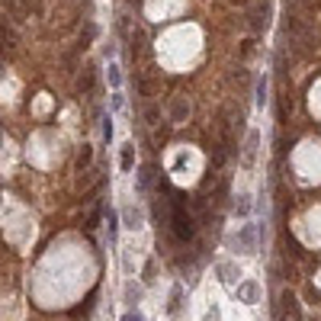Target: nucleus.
<instances>
[{
    "mask_svg": "<svg viewBox=\"0 0 321 321\" xmlns=\"http://www.w3.org/2000/svg\"><path fill=\"white\" fill-rule=\"evenodd\" d=\"M13 45H16V36H13V29H10V26L3 23V20H0V48H3V52H10Z\"/></svg>",
    "mask_w": 321,
    "mask_h": 321,
    "instance_id": "obj_1",
    "label": "nucleus"
},
{
    "mask_svg": "<svg viewBox=\"0 0 321 321\" xmlns=\"http://www.w3.org/2000/svg\"><path fill=\"white\" fill-rule=\"evenodd\" d=\"M270 23V7L263 3V7H257V13H254V20H251V26L254 29H263V26Z\"/></svg>",
    "mask_w": 321,
    "mask_h": 321,
    "instance_id": "obj_2",
    "label": "nucleus"
},
{
    "mask_svg": "<svg viewBox=\"0 0 321 321\" xmlns=\"http://www.w3.org/2000/svg\"><path fill=\"white\" fill-rule=\"evenodd\" d=\"M145 119H148L151 125L160 122V106H158V103H148V106H145Z\"/></svg>",
    "mask_w": 321,
    "mask_h": 321,
    "instance_id": "obj_3",
    "label": "nucleus"
},
{
    "mask_svg": "<svg viewBox=\"0 0 321 321\" xmlns=\"http://www.w3.org/2000/svg\"><path fill=\"white\" fill-rule=\"evenodd\" d=\"M132 164H135V148L125 145L122 148V170H132Z\"/></svg>",
    "mask_w": 321,
    "mask_h": 321,
    "instance_id": "obj_4",
    "label": "nucleus"
},
{
    "mask_svg": "<svg viewBox=\"0 0 321 321\" xmlns=\"http://www.w3.org/2000/svg\"><path fill=\"white\" fill-rule=\"evenodd\" d=\"M125 222H129V228H141V212L138 209H125Z\"/></svg>",
    "mask_w": 321,
    "mask_h": 321,
    "instance_id": "obj_5",
    "label": "nucleus"
},
{
    "mask_svg": "<svg viewBox=\"0 0 321 321\" xmlns=\"http://www.w3.org/2000/svg\"><path fill=\"white\" fill-rule=\"evenodd\" d=\"M254 148H257V135H251V141H247V151H244V164H247V167L254 164Z\"/></svg>",
    "mask_w": 321,
    "mask_h": 321,
    "instance_id": "obj_6",
    "label": "nucleus"
},
{
    "mask_svg": "<svg viewBox=\"0 0 321 321\" xmlns=\"http://www.w3.org/2000/svg\"><path fill=\"white\" fill-rule=\"evenodd\" d=\"M241 296H244L247 302H254V299H257V286H254V283H247L244 289H241Z\"/></svg>",
    "mask_w": 321,
    "mask_h": 321,
    "instance_id": "obj_7",
    "label": "nucleus"
},
{
    "mask_svg": "<svg viewBox=\"0 0 321 321\" xmlns=\"http://www.w3.org/2000/svg\"><path fill=\"white\" fill-rule=\"evenodd\" d=\"M87 160H90V145H84V148H80V154H77V167H84Z\"/></svg>",
    "mask_w": 321,
    "mask_h": 321,
    "instance_id": "obj_8",
    "label": "nucleus"
},
{
    "mask_svg": "<svg viewBox=\"0 0 321 321\" xmlns=\"http://www.w3.org/2000/svg\"><path fill=\"white\" fill-rule=\"evenodd\" d=\"M129 299H135V302H138V299H141V289H135V286H129Z\"/></svg>",
    "mask_w": 321,
    "mask_h": 321,
    "instance_id": "obj_9",
    "label": "nucleus"
},
{
    "mask_svg": "<svg viewBox=\"0 0 321 321\" xmlns=\"http://www.w3.org/2000/svg\"><path fill=\"white\" fill-rule=\"evenodd\" d=\"M122 321H145V318H141V315H138V312H129V315H125Z\"/></svg>",
    "mask_w": 321,
    "mask_h": 321,
    "instance_id": "obj_10",
    "label": "nucleus"
},
{
    "mask_svg": "<svg viewBox=\"0 0 321 321\" xmlns=\"http://www.w3.org/2000/svg\"><path fill=\"white\" fill-rule=\"evenodd\" d=\"M231 3H241V7H244V3H247V0H231Z\"/></svg>",
    "mask_w": 321,
    "mask_h": 321,
    "instance_id": "obj_11",
    "label": "nucleus"
}]
</instances>
